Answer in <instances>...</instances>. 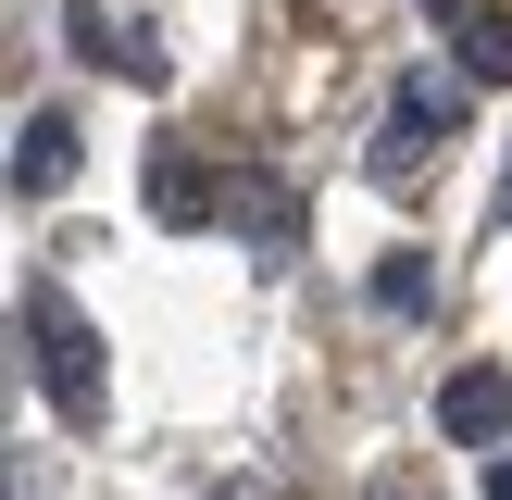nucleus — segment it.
I'll return each instance as SVG.
<instances>
[{
    "label": "nucleus",
    "instance_id": "f257e3e1",
    "mask_svg": "<svg viewBox=\"0 0 512 500\" xmlns=\"http://www.w3.org/2000/svg\"><path fill=\"white\" fill-rule=\"evenodd\" d=\"M13 338L38 350V388H50V413H63V425H100V413H113V375H100V325L75 313L63 288H25V300H13Z\"/></svg>",
    "mask_w": 512,
    "mask_h": 500
},
{
    "label": "nucleus",
    "instance_id": "0eeeda50",
    "mask_svg": "<svg viewBox=\"0 0 512 500\" xmlns=\"http://www.w3.org/2000/svg\"><path fill=\"white\" fill-rule=\"evenodd\" d=\"M63 175H75V113H25V125H13V188L50 200Z\"/></svg>",
    "mask_w": 512,
    "mask_h": 500
},
{
    "label": "nucleus",
    "instance_id": "f8f14e48",
    "mask_svg": "<svg viewBox=\"0 0 512 500\" xmlns=\"http://www.w3.org/2000/svg\"><path fill=\"white\" fill-rule=\"evenodd\" d=\"M375 500H425V488H375Z\"/></svg>",
    "mask_w": 512,
    "mask_h": 500
},
{
    "label": "nucleus",
    "instance_id": "6e6552de",
    "mask_svg": "<svg viewBox=\"0 0 512 500\" xmlns=\"http://www.w3.org/2000/svg\"><path fill=\"white\" fill-rule=\"evenodd\" d=\"M450 38H463V75H475V88H512V0H475Z\"/></svg>",
    "mask_w": 512,
    "mask_h": 500
},
{
    "label": "nucleus",
    "instance_id": "423d86ee",
    "mask_svg": "<svg viewBox=\"0 0 512 500\" xmlns=\"http://www.w3.org/2000/svg\"><path fill=\"white\" fill-rule=\"evenodd\" d=\"M225 213H238L250 238H263V263H288V250H300V200L275 188L263 163H250V175H225Z\"/></svg>",
    "mask_w": 512,
    "mask_h": 500
},
{
    "label": "nucleus",
    "instance_id": "7ed1b4c3",
    "mask_svg": "<svg viewBox=\"0 0 512 500\" xmlns=\"http://www.w3.org/2000/svg\"><path fill=\"white\" fill-rule=\"evenodd\" d=\"M438 438L450 450H500L512 438V363H463V375H450V388H438Z\"/></svg>",
    "mask_w": 512,
    "mask_h": 500
},
{
    "label": "nucleus",
    "instance_id": "1a4fd4ad",
    "mask_svg": "<svg viewBox=\"0 0 512 500\" xmlns=\"http://www.w3.org/2000/svg\"><path fill=\"white\" fill-rule=\"evenodd\" d=\"M375 313H425V250H388L375 263Z\"/></svg>",
    "mask_w": 512,
    "mask_h": 500
},
{
    "label": "nucleus",
    "instance_id": "39448f33",
    "mask_svg": "<svg viewBox=\"0 0 512 500\" xmlns=\"http://www.w3.org/2000/svg\"><path fill=\"white\" fill-rule=\"evenodd\" d=\"M213 213H225L213 163L200 150H150V225H213Z\"/></svg>",
    "mask_w": 512,
    "mask_h": 500
},
{
    "label": "nucleus",
    "instance_id": "20e7f679",
    "mask_svg": "<svg viewBox=\"0 0 512 500\" xmlns=\"http://www.w3.org/2000/svg\"><path fill=\"white\" fill-rule=\"evenodd\" d=\"M63 38H75V63H100V75H138V88H163V50H150V25H113L100 0H63Z\"/></svg>",
    "mask_w": 512,
    "mask_h": 500
},
{
    "label": "nucleus",
    "instance_id": "f03ea898",
    "mask_svg": "<svg viewBox=\"0 0 512 500\" xmlns=\"http://www.w3.org/2000/svg\"><path fill=\"white\" fill-rule=\"evenodd\" d=\"M463 113H475V75H413L375 125V188H413L438 163V138H463Z\"/></svg>",
    "mask_w": 512,
    "mask_h": 500
},
{
    "label": "nucleus",
    "instance_id": "9b49d317",
    "mask_svg": "<svg viewBox=\"0 0 512 500\" xmlns=\"http://www.w3.org/2000/svg\"><path fill=\"white\" fill-rule=\"evenodd\" d=\"M425 13H438V25H463V13H475V0H425Z\"/></svg>",
    "mask_w": 512,
    "mask_h": 500
},
{
    "label": "nucleus",
    "instance_id": "9d476101",
    "mask_svg": "<svg viewBox=\"0 0 512 500\" xmlns=\"http://www.w3.org/2000/svg\"><path fill=\"white\" fill-rule=\"evenodd\" d=\"M488 500H512V450H500V463H488Z\"/></svg>",
    "mask_w": 512,
    "mask_h": 500
}]
</instances>
